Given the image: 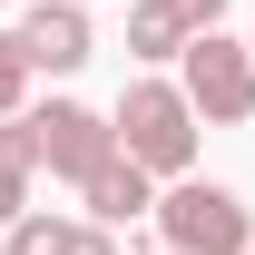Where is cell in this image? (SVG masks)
Wrapping results in <instances>:
<instances>
[{
  "label": "cell",
  "mask_w": 255,
  "mask_h": 255,
  "mask_svg": "<svg viewBox=\"0 0 255 255\" xmlns=\"http://www.w3.org/2000/svg\"><path fill=\"white\" fill-rule=\"evenodd\" d=\"M118 147L137 167H157V177H187L196 167V98H187V79H128Z\"/></svg>",
  "instance_id": "cell-1"
},
{
  "label": "cell",
  "mask_w": 255,
  "mask_h": 255,
  "mask_svg": "<svg viewBox=\"0 0 255 255\" xmlns=\"http://www.w3.org/2000/svg\"><path fill=\"white\" fill-rule=\"evenodd\" d=\"M157 236L177 255H246L255 246V206L236 187H216V177H177L157 196Z\"/></svg>",
  "instance_id": "cell-2"
},
{
  "label": "cell",
  "mask_w": 255,
  "mask_h": 255,
  "mask_svg": "<svg viewBox=\"0 0 255 255\" xmlns=\"http://www.w3.org/2000/svg\"><path fill=\"white\" fill-rule=\"evenodd\" d=\"M187 98H196L206 128H246V118H255V39L196 30V39H187Z\"/></svg>",
  "instance_id": "cell-3"
},
{
  "label": "cell",
  "mask_w": 255,
  "mask_h": 255,
  "mask_svg": "<svg viewBox=\"0 0 255 255\" xmlns=\"http://www.w3.org/2000/svg\"><path fill=\"white\" fill-rule=\"evenodd\" d=\"M108 157H118V118H98L79 98H49V108H39V167H49V177L89 187Z\"/></svg>",
  "instance_id": "cell-4"
},
{
  "label": "cell",
  "mask_w": 255,
  "mask_h": 255,
  "mask_svg": "<svg viewBox=\"0 0 255 255\" xmlns=\"http://www.w3.org/2000/svg\"><path fill=\"white\" fill-rule=\"evenodd\" d=\"M20 39H30V59L39 69H89V10L79 0H30V20H20Z\"/></svg>",
  "instance_id": "cell-5"
},
{
  "label": "cell",
  "mask_w": 255,
  "mask_h": 255,
  "mask_svg": "<svg viewBox=\"0 0 255 255\" xmlns=\"http://www.w3.org/2000/svg\"><path fill=\"white\" fill-rule=\"evenodd\" d=\"M30 177H39V108L0 118V226L30 216Z\"/></svg>",
  "instance_id": "cell-6"
},
{
  "label": "cell",
  "mask_w": 255,
  "mask_h": 255,
  "mask_svg": "<svg viewBox=\"0 0 255 255\" xmlns=\"http://www.w3.org/2000/svg\"><path fill=\"white\" fill-rule=\"evenodd\" d=\"M147 177H157V167H137V157L118 147V157L98 167V177H89L79 196H89V216H98V226H128V216H157V196H147Z\"/></svg>",
  "instance_id": "cell-7"
},
{
  "label": "cell",
  "mask_w": 255,
  "mask_h": 255,
  "mask_svg": "<svg viewBox=\"0 0 255 255\" xmlns=\"http://www.w3.org/2000/svg\"><path fill=\"white\" fill-rule=\"evenodd\" d=\"M10 255H118L98 216H20L10 226Z\"/></svg>",
  "instance_id": "cell-8"
},
{
  "label": "cell",
  "mask_w": 255,
  "mask_h": 255,
  "mask_svg": "<svg viewBox=\"0 0 255 255\" xmlns=\"http://www.w3.org/2000/svg\"><path fill=\"white\" fill-rule=\"evenodd\" d=\"M196 20L177 10V0H128V59H187Z\"/></svg>",
  "instance_id": "cell-9"
},
{
  "label": "cell",
  "mask_w": 255,
  "mask_h": 255,
  "mask_svg": "<svg viewBox=\"0 0 255 255\" xmlns=\"http://www.w3.org/2000/svg\"><path fill=\"white\" fill-rule=\"evenodd\" d=\"M30 39H20V30H0V118H20V108H30Z\"/></svg>",
  "instance_id": "cell-10"
},
{
  "label": "cell",
  "mask_w": 255,
  "mask_h": 255,
  "mask_svg": "<svg viewBox=\"0 0 255 255\" xmlns=\"http://www.w3.org/2000/svg\"><path fill=\"white\" fill-rule=\"evenodd\" d=\"M177 10H187L196 30H216V20H226V0H177Z\"/></svg>",
  "instance_id": "cell-11"
},
{
  "label": "cell",
  "mask_w": 255,
  "mask_h": 255,
  "mask_svg": "<svg viewBox=\"0 0 255 255\" xmlns=\"http://www.w3.org/2000/svg\"><path fill=\"white\" fill-rule=\"evenodd\" d=\"M167 255H177V246H167Z\"/></svg>",
  "instance_id": "cell-12"
},
{
  "label": "cell",
  "mask_w": 255,
  "mask_h": 255,
  "mask_svg": "<svg viewBox=\"0 0 255 255\" xmlns=\"http://www.w3.org/2000/svg\"><path fill=\"white\" fill-rule=\"evenodd\" d=\"M246 255H255V246H246Z\"/></svg>",
  "instance_id": "cell-13"
}]
</instances>
